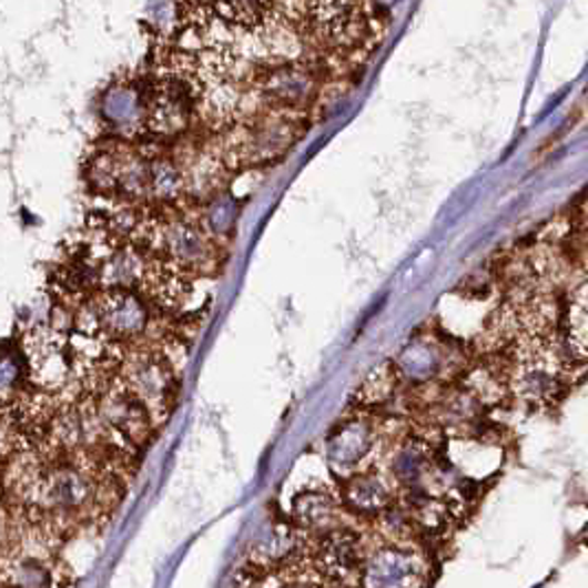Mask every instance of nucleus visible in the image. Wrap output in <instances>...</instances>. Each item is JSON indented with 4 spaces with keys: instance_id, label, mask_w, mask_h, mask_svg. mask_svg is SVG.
Masks as SVG:
<instances>
[{
    "instance_id": "nucleus-9",
    "label": "nucleus",
    "mask_w": 588,
    "mask_h": 588,
    "mask_svg": "<svg viewBox=\"0 0 588 588\" xmlns=\"http://www.w3.org/2000/svg\"><path fill=\"white\" fill-rule=\"evenodd\" d=\"M560 364L556 355H551L545 348H534L525 353L511 373V388L514 393L534 404L549 402L558 395L560 391Z\"/></svg>"
},
{
    "instance_id": "nucleus-26",
    "label": "nucleus",
    "mask_w": 588,
    "mask_h": 588,
    "mask_svg": "<svg viewBox=\"0 0 588 588\" xmlns=\"http://www.w3.org/2000/svg\"><path fill=\"white\" fill-rule=\"evenodd\" d=\"M146 18L156 31H170L179 20V4L176 0H148Z\"/></svg>"
},
{
    "instance_id": "nucleus-3",
    "label": "nucleus",
    "mask_w": 588,
    "mask_h": 588,
    "mask_svg": "<svg viewBox=\"0 0 588 588\" xmlns=\"http://www.w3.org/2000/svg\"><path fill=\"white\" fill-rule=\"evenodd\" d=\"M98 335L115 344L138 342L150 326L146 300L131 290H102L89 304Z\"/></svg>"
},
{
    "instance_id": "nucleus-12",
    "label": "nucleus",
    "mask_w": 588,
    "mask_h": 588,
    "mask_svg": "<svg viewBox=\"0 0 588 588\" xmlns=\"http://www.w3.org/2000/svg\"><path fill=\"white\" fill-rule=\"evenodd\" d=\"M261 91L281 109H302L315 98L317 82L306 67L283 64L265 73Z\"/></svg>"
},
{
    "instance_id": "nucleus-7",
    "label": "nucleus",
    "mask_w": 588,
    "mask_h": 588,
    "mask_svg": "<svg viewBox=\"0 0 588 588\" xmlns=\"http://www.w3.org/2000/svg\"><path fill=\"white\" fill-rule=\"evenodd\" d=\"M148 163L129 148H111L91 163V181L102 192H115L131 199H148Z\"/></svg>"
},
{
    "instance_id": "nucleus-4",
    "label": "nucleus",
    "mask_w": 588,
    "mask_h": 588,
    "mask_svg": "<svg viewBox=\"0 0 588 588\" xmlns=\"http://www.w3.org/2000/svg\"><path fill=\"white\" fill-rule=\"evenodd\" d=\"M148 243L163 256V263L172 270L203 272L212 263V243L207 232L190 221L174 219L161 225L148 227Z\"/></svg>"
},
{
    "instance_id": "nucleus-18",
    "label": "nucleus",
    "mask_w": 588,
    "mask_h": 588,
    "mask_svg": "<svg viewBox=\"0 0 588 588\" xmlns=\"http://www.w3.org/2000/svg\"><path fill=\"white\" fill-rule=\"evenodd\" d=\"M335 514H337L335 500L320 489L302 491L294 500V520L304 531H317V534L331 531L335 525Z\"/></svg>"
},
{
    "instance_id": "nucleus-20",
    "label": "nucleus",
    "mask_w": 588,
    "mask_h": 588,
    "mask_svg": "<svg viewBox=\"0 0 588 588\" xmlns=\"http://www.w3.org/2000/svg\"><path fill=\"white\" fill-rule=\"evenodd\" d=\"M27 384L29 364L22 346L13 342H0V399L16 402L24 393Z\"/></svg>"
},
{
    "instance_id": "nucleus-27",
    "label": "nucleus",
    "mask_w": 588,
    "mask_h": 588,
    "mask_svg": "<svg viewBox=\"0 0 588 588\" xmlns=\"http://www.w3.org/2000/svg\"><path fill=\"white\" fill-rule=\"evenodd\" d=\"M274 588H311L306 587V585H302V582H283V585H278V587Z\"/></svg>"
},
{
    "instance_id": "nucleus-16",
    "label": "nucleus",
    "mask_w": 588,
    "mask_h": 588,
    "mask_svg": "<svg viewBox=\"0 0 588 588\" xmlns=\"http://www.w3.org/2000/svg\"><path fill=\"white\" fill-rule=\"evenodd\" d=\"M0 580L16 588H53V565L33 554H4L0 556Z\"/></svg>"
},
{
    "instance_id": "nucleus-11",
    "label": "nucleus",
    "mask_w": 588,
    "mask_h": 588,
    "mask_svg": "<svg viewBox=\"0 0 588 588\" xmlns=\"http://www.w3.org/2000/svg\"><path fill=\"white\" fill-rule=\"evenodd\" d=\"M375 447V430L364 419H353L337 428L326 442V460L337 474H355Z\"/></svg>"
},
{
    "instance_id": "nucleus-17",
    "label": "nucleus",
    "mask_w": 588,
    "mask_h": 588,
    "mask_svg": "<svg viewBox=\"0 0 588 588\" xmlns=\"http://www.w3.org/2000/svg\"><path fill=\"white\" fill-rule=\"evenodd\" d=\"M393 491L384 476L373 472L353 474V478L344 487V500L359 514H375L391 505Z\"/></svg>"
},
{
    "instance_id": "nucleus-24",
    "label": "nucleus",
    "mask_w": 588,
    "mask_h": 588,
    "mask_svg": "<svg viewBox=\"0 0 588 588\" xmlns=\"http://www.w3.org/2000/svg\"><path fill=\"white\" fill-rule=\"evenodd\" d=\"M428 472V454L419 445H406L393 458V474L406 483H419Z\"/></svg>"
},
{
    "instance_id": "nucleus-13",
    "label": "nucleus",
    "mask_w": 588,
    "mask_h": 588,
    "mask_svg": "<svg viewBox=\"0 0 588 588\" xmlns=\"http://www.w3.org/2000/svg\"><path fill=\"white\" fill-rule=\"evenodd\" d=\"M150 274L152 267L140 247H115L98 263V281L102 290L138 292Z\"/></svg>"
},
{
    "instance_id": "nucleus-15",
    "label": "nucleus",
    "mask_w": 588,
    "mask_h": 588,
    "mask_svg": "<svg viewBox=\"0 0 588 588\" xmlns=\"http://www.w3.org/2000/svg\"><path fill=\"white\" fill-rule=\"evenodd\" d=\"M317 565L328 578L342 580L351 576L359 565V543L348 531H326L322 534L317 547Z\"/></svg>"
},
{
    "instance_id": "nucleus-2",
    "label": "nucleus",
    "mask_w": 588,
    "mask_h": 588,
    "mask_svg": "<svg viewBox=\"0 0 588 588\" xmlns=\"http://www.w3.org/2000/svg\"><path fill=\"white\" fill-rule=\"evenodd\" d=\"M29 364V384L36 391L60 395L71 384L82 382L71 342L55 328L38 326L22 344Z\"/></svg>"
},
{
    "instance_id": "nucleus-1",
    "label": "nucleus",
    "mask_w": 588,
    "mask_h": 588,
    "mask_svg": "<svg viewBox=\"0 0 588 588\" xmlns=\"http://www.w3.org/2000/svg\"><path fill=\"white\" fill-rule=\"evenodd\" d=\"M120 384L146 406L154 424L161 426L176 402V375L172 364L159 351H133L122 357L118 366Z\"/></svg>"
},
{
    "instance_id": "nucleus-8",
    "label": "nucleus",
    "mask_w": 588,
    "mask_h": 588,
    "mask_svg": "<svg viewBox=\"0 0 588 588\" xmlns=\"http://www.w3.org/2000/svg\"><path fill=\"white\" fill-rule=\"evenodd\" d=\"M426 580V562L397 547L375 551L362 567V588H424Z\"/></svg>"
},
{
    "instance_id": "nucleus-25",
    "label": "nucleus",
    "mask_w": 588,
    "mask_h": 588,
    "mask_svg": "<svg viewBox=\"0 0 588 588\" xmlns=\"http://www.w3.org/2000/svg\"><path fill=\"white\" fill-rule=\"evenodd\" d=\"M569 339L578 355L588 357V287L578 292L569 308Z\"/></svg>"
},
{
    "instance_id": "nucleus-6",
    "label": "nucleus",
    "mask_w": 588,
    "mask_h": 588,
    "mask_svg": "<svg viewBox=\"0 0 588 588\" xmlns=\"http://www.w3.org/2000/svg\"><path fill=\"white\" fill-rule=\"evenodd\" d=\"M194 95L179 78H165L148 98L146 129L156 138H179L192 124Z\"/></svg>"
},
{
    "instance_id": "nucleus-5",
    "label": "nucleus",
    "mask_w": 588,
    "mask_h": 588,
    "mask_svg": "<svg viewBox=\"0 0 588 588\" xmlns=\"http://www.w3.org/2000/svg\"><path fill=\"white\" fill-rule=\"evenodd\" d=\"M306 13L317 38L335 49L359 44L368 29L362 0H308Z\"/></svg>"
},
{
    "instance_id": "nucleus-10",
    "label": "nucleus",
    "mask_w": 588,
    "mask_h": 588,
    "mask_svg": "<svg viewBox=\"0 0 588 588\" xmlns=\"http://www.w3.org/2000/svg\"><path fill=\"white\" fill-rule=\"evenodd\" d=\"M148 100L133 84L111 87L100 104V113L109 131L120 138H133L146 126Z\"/></svg>"
},
{
    "instance_id": "nucleus-22",
    "label": "nucleus",
    "mask_w": 588,
    "mask_h": 588,
    "mask_svg": "<svg viewBox=\"0 0 588 588\" xmlns=\"http://www.w3.org/2000/svg\"><path fill=\"white\" fill-rule=\"evenodd\" d=\"M214 4L225 20L241 27H256L267 18L274 0H214Z\"/></svg>"
},
{
    "instance_id": "nucleus-23",
    "label": "nucleus",
    "mask_w": 588,
    "mask_h": 588,
    "mask_svg": "<svg viewBox=\"0 0 588 588\" xmlns=\"http://www.w3.org/2000/svg\"><path fill=\"white\" fill-rule=\"evenodd\" d=\"M236 201L230 194L214 196L203 212V227L210 236H225L236 221Z\"/></svg>"
},
{
    "instance_id": "nucleus-21",
    "label": "nucleus",
    "mask_w": 588,
    "mask_h": 588,
    "mask_svg": "<svg viewBox=\"0 0 588 588\" xmlns=\"http://www.w3.org/2000/svg\"><path fill=\"white\" fill-rule=\"evenodd\" d=\"M183 183V172L168 156H154L148 163V199L156 203H170L181 194Z\"/></svg>"
},
{
    "instance_id": "nucleus-19",
    "label": "nucleus",
    "mask_w": 588,
    "mask_h": 588,
    "mask_svg": "<svg viewBox=\"0 0 588 588\" xmlns=\"http://www.w3.org/2000/svg\"><path fill=\"white\" fill-rule=\"evenodd\" d=\"M443 366V355L437 344L433 342H415L402 351L397 357V371L402 377L410 382H430L439 375Z\"/></svg>"
},
{
    "instance_id": "nucleus-28",
    "label": "nucleus",
    "mask_w": 588,
    "mask_h": 588,
    "mask_svg": "<svg viewBox=\"0 0 588 588\" xmlns=\"http://www.w3.org/2000/svg\"><path fill=\"white\" fill-rule=\"evenodd\" d=\"M0 588H16V587H11V585H7V582H2V580H0Z\"/></svg>"
},
{
    "instance_id": "nucleus-14",
    "label": "nucleus",
    "mask_w": 588,
    "mask_h": 588,
    "mask_svg": "<svg viewBox=\"0 0 588 588\" xmlns=\"http://www.w3.org/2000/svg\"><path fill=\"white\" fill-rule=\"evenodd\" d=\"M294 144L290 122H261L247 129L239 142V154L247 161H272Z\"/></svg>"
}]
</instances>
